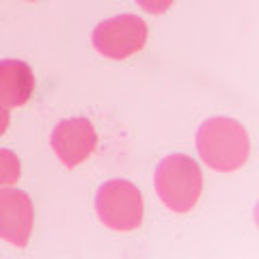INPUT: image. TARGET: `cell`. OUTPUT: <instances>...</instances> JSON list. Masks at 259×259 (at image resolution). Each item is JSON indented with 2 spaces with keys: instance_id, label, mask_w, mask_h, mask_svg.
<instances>
[{
  "instance_id": "1",
  "label": "cell",
  "mask_w": 259,
  "mask_h": 259,
  "mask_svg": "<svg viewBox=\"0 0 259 259\" xmlns=\"http://www.w3.org/2000/svg\"><path fill=\"white\" fill-rule=\"evenodd\" d=\"M197 149L201 158L216 171L240 168L248 158V134L238 121L216 117L201 125L197 134Z\"/></svg>"
},
{
  "instance_id": "2",
  "label": "cell",
  "mask_w": 259,
  "mask_h": 259,
  "mask_svg": "<svg viewBox=\"0 0 259 259\" xmlns=\"http://www.w3.org/2000/svg\"><path fill=\"white\" fill-rule=\"evenodd\" d=\"M153 184L162 203L177 214H186L197 205L201 197L203 173L192 158L173 153L158 164Z\"/></svg>"
},
{
  "instance_id": "3",
  "label": "cell",
  "mask_w": 259,
  "mask_h": 259,
  "mask_svg": "<svg viewBox=\"0 0 259 259\" xmlns=\"http://www.w3.org/2000/svg\"><path fill=\"white\" fill-rule=\"evenodd\" d=\"M95 209L100 221L117 231H132L143 223V197L125 180L104 184L95 197Z\"/></svg>"
},
{
  "instance_id": "4",
  "label": "cell",
  "mask_w": 259,
  "mask_h": 259,
  "mask_svg": "<svg viewBox=\"0 0 259 259\" xmlns=\"http://www.w3.org/2000/svg\"><path fill=\"white\" fill-rule=\"evenodd\" d=\"M149 28L136 15H117V18L104 20L93 30V46L108 59H127L143 50L147 44Z\"/></svg>"
},
{
  "instance_id": "5",
  "label": "cell",
  "mask_w": 259,
  "mask_h": 259,
  "mask_svg": "<svg viewBox=\"0 0 259 259\" xmlns=\"http://www.w3.org/2000/svg\"><path fill=\"white\" fill-rule=\"evenodd\" d=\"M52 149L56 151L65 166L74 168L91 156L97 147V134L91 125V121L80 117V119H67L61 121L52 132Z\"/></svg>"
},
{
  "instance_id": "6",
  "label": "cell",
  "mask_w": 259,
  "mask_h": 259,
  "mask_svg": "<svg viewBox=\"0 0 259 259\" xmlns=\"http://www.w3.org/2000/svg\"><path fill=\"white\" fill-rule=\"evenodd\" d=\"M35 212L32 201L22 190H0V238L15 246H26Z\"/></svg>"
},
{
  "instance_id": "7",
  "label": "cell",
  "mask_w": 259,
  "mask_h": 259,
  "mask_svg": "<svg viewBox=\"0 0 259 259\" xmlns=\"http://www.w3.org/2000/svg\"><path fill=\"white\" fill-rule=\"evenodd\" d=\"M35 91V76L24 61H0V104L5 108H18L30 100Z\"/></svg>"
},
{
  "instance_id": "8",
  "label": "cell",
  "mask_w": 259,
  "mask_h": 259,
  "mask_svg": "<svg viewBox=\"0 0 259 259\" xmlns=\"http://www.w3.org/2000/svg\"><path fill=\"white\" fill-rule=\"evenodd\" d=\"M20 177V160L13 151L0 149V186L15 184Z\"/></svg>"
},
{
  "instance_id": "9",
  "label": "cell",
  "mask_w": 259,
  "mask_h": 259,
  "mask_svg": "<svg viewBox=\"0 0 259 259\" xmlns=\"http://www.w3.org/2000/svg\"><path fill=\"white\" fill-rule=\"evenodd\" d=\"M136 3H139L147 13L160 15V13H164V11L171 9L173 0H136Z\"/></svg>"
},
{
  "instance_id": "10",
  "label": "cell",
  "mask_w": 259,
  "mask_h": 259,
  "mask_svg": "<svg viewBox=\"0 0 259 259\" xmlns=\"http://www.w3.org/2000/svg\"><path fill=\"white\" fill-rule=\"evenodd\" d=\"M9 110H7L3 104H0V136L5 134V130H7V125H9Z\"/></svg>"
}]
</instances>
